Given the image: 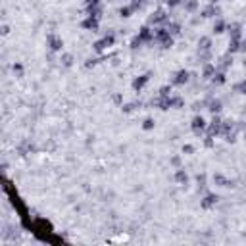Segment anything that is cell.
I'll return each instance as SVG.
<instances>
[{
    "instance_id": "5",
    "label": "cell",
    "mask_w": 246,
    "mask_h": 246,
    "mask_svg": "<svg viewBox=\"0 0 246 246\" xmlns=\"http://www.w3.org/2000/svg\"><path fill=\"white\" fill-rule=\"evenodd\" d=\"M146 81H148V75H142L140 79H137V81H135V85H133V87H135V88H140V87H142Z\"/></svg>"
},
{
    "instance_id": "6",
    "label": "cell",
    "mask_w": 246,
    "mask_h": 246,
    "mask_svg": "<svg viewBox=\"0 0 246 246\" xmlns=\"http://www.w3.org/2000/svg\"><path fill=\"white\" fill-rule=\"evenodd\" d=\"M216 200H217V198H216V196H212V194H210V196H206V202H204V206H206V208H208V206H212V204L216 202Z\"/></svg>"
},
{
    "instance_id": "9",
    "label": "cell",
    "mask_w": 246,
    "mask_h": 246,
    "mask_svg": "<svg viewBox=\"0 0 246 246\" xmlns=\"http://www.w3.org/2000/svg\"><path fill=\"white\" fill-rule=\"evenodd\" d=\"M219 106H221L219 102H213V104H212V112H219Z\"/></svg>"
},
{
    "instance_id": "2",
    "label": "cell",
    "mask_w": 246,
    "mask_h": 246,
    "mask_svg": "<svg viewBox=\"0 0 246 246\" xmlns=\"http://www.w3.org/2000/svg\"><path fill=\"white\" fill-rule=\"evenodd\" d=\"M113 43V37L110 35V37H106L104 40H100V43H96V50H102V48H106V46H110Z\"/></svg>"
},
{
    "instance_id": "8",
    "label": "cell",
    "mask_w": 246,
    "mask_h": 246,
    "mask_svg": "<svg viewBox=\"0 0 246 246\" xmlns=\"http://www.w3.org/2000/svg\"><path fill=\"white\" fill-rule=\"evenodd\" d=\"M152 125H154V121H152V119H146V121H144V129H150Z\"/></svg>"
},
{
    "instance_id": "4",
    "label": "cell",
    "mask_w": 246,
    "mask_h": 246,
    "mask_svg": "<svg viewBox=\"0 0 246 246\" xmlns=\"http://www.w3.org/2000/svg\"><path fill=\"white\" fill-rule=\"evenodd\" d=\"M50 46H52V50H60L62 48V40L56 39V37H50Z\"/></svg>"
},
{
    "instance_id": "7",
    "label": "cell",
    "mask_w": 246,
    "mask_h": 246,
    "mask_svg": "<svg viewBox=\"0 0 246 246\" xmlns=\"http://www.w3.org/2000/svg\"><path fill=\"white\" fill-rule=\"evenodd\" d=\"M177 181H181V183L185 181V183H187V175L183 173V171H179V173H177Z\"/></svg>"
},
{
    "instance_id": "3",
    "label": "cell",
    "mask_w": 246,
    "mask_h": 246,
    "mask_svg": "<svg viewBox=\"0 0 246 246\" xmlns=\"http://www.w3.org/2000/svg\"><path fill=\"white\" fill-rule=\"evenodd\" d=\"M187 79H188V73L187 71H179L173 83H175V85H183V83H187Z\"/></svg>"
},
{
    "instance_id": "1",
    "label": "cell",
    "mask_w": 246,
    "mask_h": 246,
    "mask_svg": "<svg viewBox=\"0 0 246 246\" xmlns=\"http://www.w3.org/2000/svg\"><path fill=\"white\" fill-rule=\"evenodd\" d=\"M206 127V123H204L202 117H194V121H192V129L196 131V133H200V131Z\"/></svg>"
},
{
    "instance_id": "10",
    "label": "cell",
    "mask_w": 246,
    "mask_h": 246,
    "mask_svg": "<svg viewBox=\"0 0 246 246\" xmlns=\"http://www.w3.org/2000/svg\"><path fill=\"white\" fill-rule=\"evenodd\" d=\"M238 88H240V91H244V94H246V83H242V85H240Z\"/></svg>"
}]
</instances>
